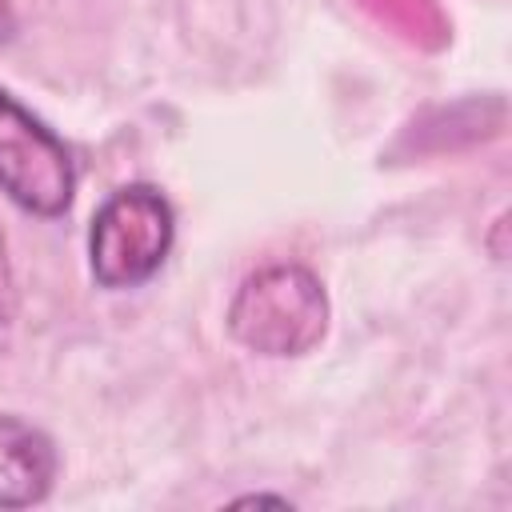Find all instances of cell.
Here are the masks:
<instances>
[{"instance_id": "cell-1", "label": "cell", "mask_w": 512, "mask_h": 512, "mask_svg": "<svg viewBox=\"0 0 512 512\" xmlns=\"http://www.w3.org/2000/svg\"><path fill=\"white\" fill-rule=\"evenodd\" d=\"M224 324L256 356H304L328 332V292L304 264H268L240 280Z\"/></svg>"}, {"instance_id": "cell-2", "label": "cell", "mask_w": 512, "mask_h": 512, "mask_svg": "<svg viewBox=\"0 0 512 512\" xmlns=\"http://www.w3.org/2000/svg\"><path fill=\"white\" fill-rule=\"evenodd\" d=\"M176 244L172 200L144 180L120 184L100 200L88 224V272L96 288L128 292L148 284Z\"/></svg>"}, {"instance_id": "cell-3", "label": "cell", "mask_w": 512, "mask_h": 512, "mask_svg": "<svg viewBox=\"0 0 512 512\" xmlns=\"http://www.w3.org/2000/svg\"><path fill=\"white\" fill-rule=\"evenodd\" d=\"M0 192L16 208L40 220L64 216L76 196L72 148L4 88H0Z\"/></svg>"}, {"instance_id": "cell-4", "label": "cell", "mask_w": 512, "mask_h": 512, "mask_svg": "<svg viewBox=\"0 0 512 512\" xmlns=\"http://www.w3.org/2000/svg\"><path fill=\"white\" fill-rule=\"evenodd\" d=\"M60 452L44 428L16 412H0V508H32L48 500Z\"/></svg>"}, {"instance_id": "cell-5", "label": "cell", "mask_w": 512, "mask_h": 512, "mask_svg": "<svg viewBox=\"0 0 512 512\" xmlns=\"http://www.w3.org/2000/svg\"><path fill=\"white\" fill-rule=\"evenodd\" d=\"M16 316V296H12V276H8V260H4V232H0V336L12 328Z\"/></svg>"}, {"instance_id": "cell-6", "label": "cell", "mask_w": 512, "mask_h": 512, "mask_svg": "<svg viewBox=\"0 0 512 512\" xmlns=\"http://www.w3.org/2000/svg\"><path fill=\"white\" fill-rule=\"evenodd\" d=\"M12 36H16V16H12V4L0 0V44L12 40Z\"/></svg>"}]
</instances>
